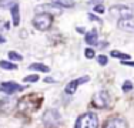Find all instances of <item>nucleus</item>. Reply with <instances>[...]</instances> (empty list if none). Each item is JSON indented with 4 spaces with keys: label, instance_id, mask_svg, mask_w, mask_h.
I'll use <instances>...</instances> for the list:
<instances>
[{
    "label": "nucleus",
    "instance_id": "1",
    "mask_svg": "<svg viewBox=\"0 0 134 128\" xmlns=\"http://www.w3.org/2000/svg\"><path fill=\"white\" fill-rule=\"evenodd\" d=\"M74 128H98V118L93 113H86L80 115L76 121Z\"/></svg>",
    "mask_w": 134,
    "mask_h": 128
},
{
    "label": "nucleus",
    "instance_id": "2",
    "mask_svg": "<svg viewBox=\"0 0 134 128\" xmlns=\"http://www.w3.org/2000/svg\"><path fill=\"white\" fill-rule=\"evenodd\" d=\"M40 102H41V97L29 95V97H24L23 100L19 101V110L21 113H31V111L39 108Z\"/></svg>",
    "mask_w": 134,
    "mask_h": 128
},
{
    "label": "nucleus",
    "instance_id": "3",
    "mask_svg": "<svg viewBox=\"0 0 134 128\" xmlns=\"http://www.w3.org/2000/svg\"><path fill=\"white\" fill-rule=\"evenodd\" d=\"M53 24V16L47 14V13H37L33 19V26L40 31L49 30Z\"/></svg>",
    "mask_w": 134,
    "mask_h": 128
},
{
    "label": "nucleus",
    "instance_id": "4",
    "mask_svg": "<svg viewBox=\"0 0 134 128\" xmlns=\"http://www.w3.org/2000/svg\"><path fill=\"white\" fill-rule=\"evenodd\" d=\"M110 104V94L107 91H98L93 98V105L97 108H107Z\"/></svg>",
    "mask_w": 134,
    "mask_h": 128
},
{
    "label": "nucleus",
    "instance_id": "5",
    "mask_svg": "<svg viewBox=\"0 0 134 128\" xmlns=\"http://www.w3.org/2000/svg\"><path fill=\"white\" fill-rule=\"evenodd\" d=\"M87 81H90V77H88V75H83V77H79V78L71 80L70 83H67V85H66V88H64L66 94L73 95L76 92V90H77L79 85L84 84V83H87Z\"/></svg>",
    "mask_w": 134,
    "mask_h": 128
},
{
    "label": "nucleus",
    "instance_id": "6",
    "mask_svg": "<svg viewBox=\"0 0 134 128\" xmlns=\"http://www.w3.org/2000/svg\"><path fill=\"white\" fill-rule=\"evenodd\" d=\"M119 28L127 33H134V16H124V17L119 19Z\"/></svg>",
    "mask_w": 134,
    "mask_h": 128
},
{
    "label": "nucleus",
    "instance_id": "7",
    "mask_svg": "<svg viewBox=\"0 0 134 128\" xmlns=\"http://www.w3.org/2000/svg\"><path fill=\"white\" fill-rule=\"evenodd\" d=\"M24 87L14 81H4L0 84V92H6V94H14L17 91H23Z\"/></svg>",
    "mask_w": 134,
    "mask_h": 128
},
{
    "label": "nucleus",
    "instance_id": "8",
    "mask_svg": "<svg viewBox=\"0 0 134 128\" xmlns=\"http://www.w3.org/2000/svg\"><path fill=\"white\" fill-rule=\"evenodd\" d=\"M43 123L46 124V125H50V127L59 124L60 123V114H59V111H56V110H47L46 113H44V115H43Z\"/></svg>",
    "mask_w": 134,
    "mask_h": 128
},
{
    "label": "nucleus",
    "instance_id": "9",
    "mask_svg": "<svg viewBox=\"0 0 134 128\" xmlns=\"http://www.w3.org/2000/svg\"><path fill=\"white\" fill-rule=\"evenodd\" d=\"M110 14L113 16V17H124V16H130L133 14L131 9L127 7V6H121V4H117V6H113V7L110 9Z\"/></svg>",
    "mask_w": 134,
    "mask_h": 128
},
{
    "label": "nucleus",
    "instance_id": "10",
    "mask_svg": "<svg viewBox=\"0 0 134 128\" xmlns=\"http://www.w3.org/2000/svg\"><path fill=\"white\" fill-rule=\"evenodd\" d=\"M37 11H43V13H47V14H62V9L59 6L53 4H41V6H37Z\"/></svg>",
    "mask_w": 134,
    "mask_h": 128
},
{
    "label": "nucleus",
    "instance_id": "11",
    "mask_svg": "<svg viewBox=\"0 0 134 128\" xmlns=\"http://www.w3.org/2000/svg\"><path fill=\"white\" fill-rule=\"evenodd\" d=\"M104 128H127V121L124 118H111L107 121V124L104 125Z\"/></svg>",
    "mask_w": 134,
    "mask_h": 128
},
{
    "label": "nucleus",
    "instance_id": "12",
    "mask_svg": "<svg viewBox=\"0 0 134 128\" xmlns=\"http://www.w3.org/2000/svg\"><path fill=\"white\" fill-rule=\"evenodd\" d=\"M86 43L90 44V46H96V44L98 43V33L96 28H91L90 31H88L87 34H86Z\"/></svg>",
    "mask_w": 134,
    "mask_h": 128
},
{
    "label": "nucleus",
    "instance_id": "13",
    "mask_svg": "<svg viewBox=\"0 0 134 128\" xmlns=\"http://www.w3.org/2000/svg\"><path fill=\"white\" fill-rule=\"evenodd\" d=\"M10 13H12V19H13V24L19 26V23H20V11H19V4L17 3L10 9Z\"/></svg>",
    "mask_w": 134,
    "mask_h": 128
},
{
    "label": "nucleus",
    "instance_id": "14",
    "mask_svg": "<svg viewBox=\"0 0 134 128\" xmlns=\"http://www.w3.org/2000/svg\"><path fill=\"white\" fill-rule=\"evenodd\" d=\"M29 68L30 70H34V71H41V73H49L50 68L47 66H44V64H40V63H33L29 66Z\"/></svg>",
    "mask_w": 134,
    "mask_h": 128
},
{
    "label": "nucleus",
    "instance_id": "15",
    "mask_svg": "<svg viewBox=\"0 0 134 128\" xmlns=\"http://www.w3.org/2000/svg\"><path fill=\"white\" fill-rule=\"evenodd\" d=\"M53 3L59 7H74V2L73 0H53Z\"/></svg>",
    "mask_w": 134,
    "mask_h": 128
},
{
    "label": "nucleus",
    "instance_id": "16",
    "mask_svg": "<svg viewBox=\"0 0 134 128\" xmlns=\"http://www.w3.org/2000/svg\"><path fill=\"white\" fill-rule=\"evenodd\" d=\"M16 3V0H0V9H12Z\"/></svg>",
    "mask_w": 134,
    "mask_h": 128
},
{
    "label": "nucleus",
    "instance_id": "17",
    "mask_svg": "<svg viewBox=\"0 0 134 128\" xmlns=\"http://www.w3.org/2000/svg\"><path fill=\"white\" fill-rule=\"evenodd\" d=\"M0 67H2L3 70H16L17 68L16 64L10 63V61H6V60H2V61H0Z\"/></svg>",
    "mask_w": 134,
    "mask_h": 128
},
{
    "label": "nucleus",
    "instance_id": "18",
    "mask_svg": "<svg viewBox=\"0 0 134 128\" xmlns=\"http://www.w3.org/2000/svg\"><path fill=\"white\" fill-rule=\"evenodd\" d=\"M111 57H117V59H121V60H130V56L126 53H121V51H117V50H113L111 51Z\"/></svg>",
    "mask_w": 134,
    "mask_h": 128
},
{
    "label": "nucleus",
    "instance_id": "19",
    "mask_svg": "<svg viewBox=\"0 0 134 128\" xmlns=\"http://www.w3.org/2000/svg\"><path fill=\"white\" fill-rule=\"evenodd\" d=\"M12 104H13V102L9 101V100H3V101H0V110H2L3 107H4V108H6L4 111H6V113H9V111L12 110V107H13Z\"/></svg>",
    "mask_w": 134,
    "mask_h": 128
},
{
    "label": "nucleus",
    "instance_id": "20",
    "mask_svg": "<svg viewBox=\"0 0 134 128\" xmlns=\"http://www.w3.org/2000/svg\"><path fill=\"white\" fill-rule=\"evenodd\" d=\"M9 59L14 60V61H20V60H23V57L19 53H16V51H9Z\"/></svg>",
    "mask_w": 134,
    "mask_h": 128
},
{
    "label": "nucleus",
    "instance_id": "21",
    "mask_svg": "<svg viewBox=\"0 0 134 128\" xmlns=\"http://www.w3.org/2000/svg\"><path fill=\"white\" fill-rule=\"evenodd\" d=\"M24 81H26V83H36V81H39V75H37V74L27 75V77H24Z\"/></svg>",
    "mask_w": 134,
    "mask_h": 128
},
{
    "label": "nucleus",
    "instance_id": "22",
    "mask_svg": "<svg viewBox=\"0 0 134 128\" xmlns=\"http://www.w3.org/2000/svg\"><path fill=\"white\" fill-rule=\"evenodd\" d=\"M133 90V83L131 81H124V84H123V91L124 92H129V91H131Z\"/></svg>",
    "mask_w": 134,
    "mask_h": 128
},
{
    "label": "nucleus",
    "instance_id": "23",
    "mask_svg": "<svg viewBox=\"0 0 134 128\" xmlns=\"http://www.w3.org/2000/svg\"><path fill=\"white\" fill-rule=\"evenodd\" d=\"M97 61H98V64H100V66H106V64L108 63V60H107L106 56H98V57H97Z\"/></svg>",
    "mask_w": 134,
    "mask_h": 128
},
{
    "label": "nucleus",
    "instance_id": "24",
    "mask_svg": "<svg viewBox=\"0 0 134 128\" xmlns=\"http://www.w3.org/2000/svg\"><path fill=\"white\" fill-rule=\"evenodd\" d=\"M84 56L87 57V59H93V57L96 56V54H94V50H93V49H86Z\"/></svg>",
    "mask_w": 134,
    "mask_h": 128
},
{
    "label": "nucleus",
    "instance_id": "25",
    "mask_svg": "<svg viewBox=\"0 0 134 128\" xmlns=\"http://www.w3.org/2000/svg\"><path fill=\"white\" fill-rule=\"evenodd\" d=\"M104 6L103 4H97V6H94V11H97V13H104Z\"/></svg>",
    "mask_w": 134,
    "mask_h": 128
},
{
    "label": "nucleus",
    "instance_id": "26",
    "mask_svg": "<svg viewBox=\"0 0 134 128\" xmlns=\"http://www.w3.org/2000/svg\"><path fill=\"white\" fill-rule=\"evenodd\" d=\"M121 64H123V66H130V67H134V61H129V60H121Z\"/></svg>",
    "mask_w": 134,
    "mask_h": 128
},
{
    "label": "nucleus",
    "instance_id": "27",
    "mask_svg": "<svg viewBox=\"0 0 134 128\" xmlns=\"http://www.w3.org/2000/svg\"><path fill=\"white\" fill-rule=\"evenodd\" d=\"M88 19L93 20V21H98V23H101V19H98L97 16H94V14H88Z\"/></svg>",
    "mask_w": 134,
    "mask_h": 128
},
{
    "label": "nucleus",
    "instance_id": "28",
    "mask_svg": "<svg viewBox=\"0 0 134 128\" xmlns=\"http://www.w3.org/2000/svg\"><path fill=\"white\" fill-rule=\"evenodd\" d=\"M101 3H103V0H88V4H94V6L101 4Z\"/></svg>",
    "mask_w": 134,
    "mask_h": 128
},
{
    "label": "nucleus",
    "instance_id": "29",
    "mask_svg": "<svg viewBox=\"0 0 134 128\" xmlns=\"http://www.w3.org/2000/svg\"><path fill=\"white\" fill-rule=\"evenodd\" d=\"M44 83H49V84H52V83H54V80L52 78V77H47V78H44Z\"/></svg>",
    "mask_w": 134,
    "mask_h": 128
},
{
    "label": "nucleus",
    "instance_id": "30",
    "mask_svg": "<svg viewBox=\"0 0 134 128\" xmlns=\"http://www.w3.org/2000/svg\"><path fill=\"white\" fill-rule=\"evenodd\" d=\"M77 31H79V33H84V28H83V27H77Z\"/></svg>",
    "mask_w": 134,
    "mask_h": 128
},
{
    "label": "nucleus",
    "instance_id": "31",
    "mask_svg": "<svg viewBox=\"0 0 134 128\" xmlns=\"http://www.w3.org/2000/svg\"><path fill=\"white\" fill-rule=\"evenodd\" d=\"M4 41H6V38L3 36H0V43H4Z\"/></svg>",
    "mask_w": 134,
    "mask_h": 128
}]
</instances>
